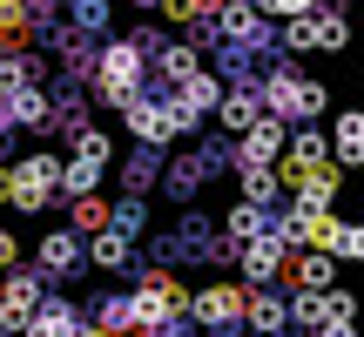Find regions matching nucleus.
I'll use <instances>...</instances> for the list:
<instances>
[{"label":"nucleus","mask_w":364,"mask_h":337,"mask_svg":"<svg viewBox=\"0 0 364 337\" xmlns=\"http://www.w3.org/2000/svg\"><path fill=\"white\" fill-rule=\"evenodd\" d=\"M135 81H142V48H135V41H108V48H102V75H95L102 102L108 108H129L135 102Z\"/></svg>","instance_id":"obj_1"},{"label":"nucleus","mask_w":364,"mask_h":337,"mask_svg":"<svg viewBox=\"0 0 364 337\" xmlns=\"http://www.w3.org/2000/svg\"><path fill=\"white\" fill-rule=\"evenodd\" d=\"M263 95H270V122H290V115L311 122V115H324V102H331L324 81H304V75H290V68H277Z\"/></svg>","instance_id":"obj_2"},{"label":"nucleus","mask_w":364,"mask_h":337,"mask_svg":"<svg viewBox=\"0 0 364 337\" xmlns=\"http://www.w3.org/2000/svg\"><path fill=\"white\" fill-rule=\"evenodd\" d=\"M54 176H61V156H48V149H41V156H27V162L7 176V196H14V209H21V216L48 209V203H54Z\"/></svg>","instance_id":"obj_3"},{"label":"nucleus","mask_w":364,"mask_h":337,"mask_svg":"<svg viewBox=\"0 0 364 337\" xmlns=\"http://www.w3.org/2000/svg\"><path fill=\"white\" fill-rule=\"evenodd\" d=\"M243 297H250V290H236V284H209V290H196V297H189V317L209 337H230L236 324H243Z\"/></svg>","instance_id":"obj_4"},{"label":"nucleus","mask_w":364,"mask_h":337,"mask_svg":"<svg viewBox=\"0 0 364 337\" xmlns=\"http://www.w3.org/2000/svg\"><path fill=\"white\" fill-rule=\"evenodd\" d=\"M351 41V27H344V14H304V21L284 27V48L290 54H311V48H344Z\"/></svg>","instance_id":"obj_5"},{"label":"nucleus","mask_w":364,"mask_h":337,"mask_svg":"<svg viewBox=\"0 0 364 337\" xmlns=\"http://www.w3.org/2000/svg\"><path fill=\"white\" fill-rule=\"evenodd\" d=\"M34 311H41V277L7 270V277H0V324H7V331H21Z\"/></svg>","instance_id":"obj_6"},{"label":"nucleus","mask_w":364,"mask_h":337,"mask_svg":"<svg viewBox=\"0 0 364 337\" xmlns=\"http://www.w3.org/2000/svg\"><path fill=\"white\" fill-rule=\"evenodd\" d=\"M277 149H284V122L257 115V122L243 129V149H236V168H270V162H277Z\"/></svg>","instance_id":"obj_7"},{"label":"nucleus","mask_w":364,"mask_h":337,"mask_svg":"<svg viewBox=\"0 0 364 337\" xmlns=\"http://www.w3.org/2000/svg\"><path fill=\"white\" fill-rule=\"evenodd\" d=\"M324 156H338V162H331L338 176H351V168L364 162V115H358V108H344V115H338V129H331V149H324Z\"/></svg>","instance_id":"obj_8"},{"label":"nucleus","mask_w":364,"mask_h":337,"mask_svg":"<svg viewBox=\"0 0 364 337\" xmlns=\"http://www.w3.org/2000/svg\"><path fill=\"white\" fill-rule=\"evenodd\" d=\"M284 277H290L297 290H331L338 257H324V250H304V257H297V250H290V257H284Z\"/></svg>","instance_id":"obj_9"},{"label":"nucleus","mask_w":364,"mask_h":337,"mask_svg":"<svg viewBox=\"0 0 364 337\" xmlns=\"http://www.w3.org/2000/svg\"><path fill=\"white\" fill-rule=\"evenodd\" d=\"M81 270V236L75 230H48L41 236V277H75Z\"/></svg>","instance_id":"obj_10"},{"label":"nucleus","mask_w":364,"mask_h":337,"mask_svg":"<svg viewBox=\"0 0 364 337\" xmlns=\"http://www.w3.org/2000/svg\"><path fill=\"white\" fill-rule=\"evenodd\" d=\"M122 115H129V129L142 135L149 149H162V142L176 135V115H169V102H129Z\"/></svg>","instance_id":"obj_11"},{"label":"nucleus","mask_w":364,"mask_h":337,"mask_svg":"<svg viewBox=\"0 0 364 337\" xmlns=\"http://www.w3.org/2000/svg\"><path fill=\"white\" fill-rule=\"evenodd\" d=\"M27 337H75L81 331V317H75V304H61V297H41V311L21 324Z\"/></svg>","instance_id":"obj_12"},{"label":"nucleus","mask_w":364,"mask_h":337,"mask_svg":"<svg viewBox=\"0 0 364 337\" xmlns=\"http://www.w3.org/2000/svg\"><path fill=\"white\" fill-rule=\"evenodd\" d=\"M284 257H290V250H284V243H277V236H270V230H263V236H257V243H250V250H243V277H250V284H270V277H284Z\"/></svg>","instance_id":"obj_13"},{"label":"nucleus","mask_w":364,"mask_h":337,"mask_svg":"<svg viewBox=\"0 0 364 337\" xmlns=\"http://www.w3.org/2000/svg\"><path fill=\"white\" fill-rule=\"evenodd\" d=\"M243 324L257 331V337H284V297H270V290L243 297Z\"/></svg>","instance_id":"obj_14"},{"label":"nucleus","mask_w":364,"mask_h":337,"mask_svg":"<svg viewBox=\"0 0 364 337\" xmlns=\"http://www.w3.org/2000/svg\"><path fill=\"white\" fill-rule=\"evenodd\" d=\"M216 122H223V129H250V122H257V95H250V88H223V102H216Z\"/></svg>","instance_id":"obj_15"},{"label":"nucleus","mask_w":364,"mask_h":337,"mask_svg":"<svg viewBox=\"0 0 364 337\" xmlns=\"http://www.w3.org/2000/svg\"><path fill=\"white\" fill-rule=\"evenodd\" d=\"M223 230H230V243H257L270 223H263V209H257V203H236L230 216H223Z\"/></svg>","instance_id":"obj_16"},{"label":"nucleus","mask_w":364,"mask_h":337,"mask_svg":"<svg viewBox=\"0 0 364 337\" xmlns=\"http://www.w3.org/2000/svg\"><path fill=\"white\" fill-rule=\"evenodd\" d=\"M7 115L14 122H27V129H48V95H41V88H21V95H7Z\"/></svg>","instance_id":"obj_17"},{"label":"nucleus","mask_w":364,"mask_h":337,"mask_svg":"<svg viewBox=\"0 0 364 337\" xmlns=\"http://www.w3.org/2000/svg\"><path fill=\"white\" fill-rule=\"evenodd\" d=\"M108 230H115V236H129V243H135V236H142V230H149V209H142V203H135V196H122V203H115V209H108Z\"/></svg>","instance_id":"obj_18"},{"label":"nucleus","mask_w":364,"mask_h":337,"mask_svg":"<svg viewBox=\"0 0 364 337\" xmlns=\"http://www.w3.org/2000/svg\"><path fill=\"white\" fill-rule=\"evenodd\" d=\"M95 182H102V168L95 162H61V176H54V189H68V196H95Z\"/></svg>","instance_id":"obj_19"},{"label":"nucleus","mask_w":364,"mask_h":337,"mask_svg":"<svg viewBox=\"0 0 364 337\" xmlns=\"http://www.w3.org/2000/svg\"><path fill=\"white\" fill-rule=\"evenodd\" d=\"M88 263H102V270H129V236L102 230V236H95V250H88Z\"/></svg>","instance_id":"obj_20"},{"label":"nucleus","mask_w":364,"mask_h":337,"mask_svg":"<svg viewBox=\"0 0 364 337\" xmlns=\"http://www.w3.org/2000/svg\"><path fill=\"white\" fill-rule=\"evenodd\" d=\"M284 317H297V324L304 331H317V324H324V317H331V290H304V297L297 304H290V311Z\"/></svg>","instance_id":"obj_21"},{"label":"nucleus","mask_w":364,"mask_h":337,"mask_svg":"<svg viewBox=\"0 0 364 337\" xmlns=\"http://www.w3.org/2000/svg\"><path fill=\"white\" fill-rule=\"evenodd\" d=\"M75 156H81V162H95V168H108V156H115V142H108L102 129H75Z\"/></svg>","instance_id":"obj_22"},{"label":"nucleus","mask_w":364,"mask_h":337,"mask_svg":"<svg viewBox=\"0 0 364 337\" xmlns=\"http://www.w3.org/2000/svg\"><path fill=\"white\" fill-rule=\"evenodd\" d=\"M162 75H169V81H189V75H196V48H189V41L162 48Z\"/></svg>","instance_id":"obj_23"},{"label":"nucleus","mask_w":364,"mask_h":337,"mask_svg":"<svg viewBox=\"0 0 364 337\" xmlns=\"http://www.w3.org/2000/svg\"><path fill=\"white\" fill-rule=\"evenodd\" d=\"M243 196H250V203H277V176H270V168H243Z\"/></svg>","instance_id":"obj_24"},{"label":"nucleus","mask_w":364,"mask_h":337,"mask_svg":"<svg viewBox=\"0 0 364 337\" xmlns=\"http://www.w3.org/2000/svg\"><path fill=\"white\" fill-rule=\"evenodd\" d=\"M75 230H108V203H95V196H75Z\"/></svg>","instance_id":"obj_25"},{"label":"nucleus","mask_w":364,"mask_h":337,"mask_svg":"<svg viewBox=\"0 0 364 337\" xmlns=\"http://www.w3.org/2000/svg\"><path fill=\"white\" fill-rule=\"evenodd\" d=\"M331 257H344V263L364 257V230H358V223H338V236H331Z\"/></svg>","instance_id":"obj_26"},{"label":"nucleus","mask_w":364,"mask_h":337,"mask_svg":"<svg viewBox=\"0 0 364 337\" xmlns=\"http://www.w3.org/2000/svg\"><path fill=\"white\" fill-rule=\"evenodd\" d=\"M317 0H257V14H270V21H304Z\"/></svg>","instance_id":"obj_27"},{"label":"nucleus","mask_w":364,"mask_h":337,"mask_svg":"<svg viewBox=\"0 0 364 337\" xmlns=\"http://www.w3.org/2000/svg\"><path fill=\"white\" fill-rule=\"evenodd\" d=\"M14 263H21V243H14V236L0 230V270H14Z\"/></svg>","instance_id":"obj_28"},{"label":"nucleus","mask_w":364,"mask_h":337,"mask_svg":"<svg viewBox=\"0 0 364 337\" xmlns=\"http://www.w3.org/2000/svg\"><path fill=\"white\" fill-rule=\"evenodd\" d=\"M135 7H162V0H135Z\"/></svg>","instance_id":"obj_29"},{"label":"nucleus","mask_w":364,"mask_h":337,"mask_svg":"<svg viewBox=\"0 0 364 337\" xmlns=\"http://www.w3.org/2000/svg\"><path fill=\"white\" fill-rule=\"evenodd\" d=\"M0 54H7V41H0Z\"/></svg>","instance_id":"obj_30"},{"label":"nucleus","mask_w":364,"mask_h":337,"mask_svg":"<svg viewBox=\"0 0 364 337\" xmlns=\"http://www.w3.org/2000/svg\"><path fill=\"white\" fill-rule=\"evenodd\" d=\"M0 337H7V324H0Z\"/></svg>","instance_id":"obj_31"}]
</instances>
